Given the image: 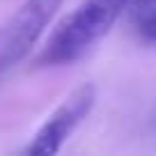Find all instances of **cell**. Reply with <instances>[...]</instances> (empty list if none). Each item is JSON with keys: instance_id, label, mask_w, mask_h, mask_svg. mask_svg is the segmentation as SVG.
<instances>
[{"instance_id": "obj_1", "label": "cell", "mask_w": 156, "mask_h": 156, "mask_svg": "<svg viewBox=\"0 0 156 156\" xmlns=\"http://www.w3.org/2000/svg\"><path fill=\"white\" fill-rule=\"evenodd\" d=\"M122 9L124 0H83L55 25L44 51L39 53L37 64L60 67L80 60L110 32Z\"/></svg>"}, {"instance_id": "obj_2", "label": "cell", "mask_w": 156, "mask_h": 156, "mask_svg": "<svg viewBox=\"0 0 156 156\" xmlns=\"http://www.w3.org/2000/svg\"><path fill=\"white\" fill-rule=\"evenodd\" d=\"M64 0H25L0 28V71L19 64L53 21Z\"/></svg>"}, {"instance_id": "obj_3", "label": "cell", "mask_w": 156, "mask_h": 156, "mask_svg": "<svg viewBox=\"0 0 156 156\" xmlns=\"http://www.w3.org/2000/svg\"><path fill=\"white\" fill-rule=\"evenodd\" d=\"M94 101H97V87L92 83H83L78 90H73L62 101V106L55 108V112L44 122V126L37 131V136L28 145V154L48 156V154L60 151L64 140L92 112Z\"/></svg>"}, {"instance_id": "obj_4", "label": "cell", "mask_w": 156, "mask_h": 156, "mask_svg": "<svg viewBox=\"0 0 156 156\" xmlns=\"http://www.w3.org/2000/svg\"><path fill=\"white\" fill-rule=\"evenodd\" d=\"M124 9L140 37L156 41V0H124Z\"/></svg>"}]
</instances>
